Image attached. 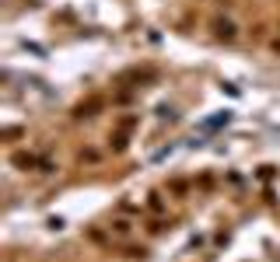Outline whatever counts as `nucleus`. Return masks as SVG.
<instances>
[{
    "mask_svg": "<svg viewBox=\"0 0 280 262\" xmlns=\"http://www.w3.org/2000/svg\"><path fill=\"white\" fill-rule=\"evenodd\" d=\"M214 28H217L221 39H235V25L231 21H214Z\"/></svg>",
    "mask_w": 280,
    "mask_h": 262,
    "instance_id": "1",
    "label": "nucleus"
}]
</instances>
